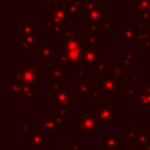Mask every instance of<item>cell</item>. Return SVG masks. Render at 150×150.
Masks as SVG:
<instances>
[{
  "label": "cell",
  "mask_w": 150,
  "mask_h": 150,
  "mask_svg": "<svg viewBox=\"0 0 150 150\" xmlns=\"http://www.w3.org/2000/svg\"><path fill=\"white\" fill-rule=\"evenodd\" d=\"M95 86L101 91L102 97H117L123 89V80H118L107 73L95 83Z\"/></svg>",
  "instance_id": "cell-1"
},
{
  "label": "cell",
  "mask_w": 150,
  "mask_h": 150,
  "mask_svg": "<svg viewBox=\"0 0 150 150\" xmlns=\"http://www.w3.org/2000/svg\"><path fill=\"white\" fill-rule=\"evenodd\" d=\"M101 127H102V123L97 120L96 115L82 112L79 116V118L74 121V128L80 130L81 135H84V134L95 135L96 131L101 129Z\"/></svg>",
  "instance_id": "cell-2"
},
{
  "label": "cell",
  "mask_w": 150,
  "mask_h": 150,
  "mask_svg": "<svg viewBox=\"0 0 150 150\" xmlns=\"http://www.w3.org/2000/svg\"><path fill=\"white\" fill-rule=\"evenodd\" d=\"M118 109L114 108L110 103H96L95 115L102 124H116Z\"/></svg>",
  "instance_id": "cell-3"
},
{
  "label": "cell",
  "mask_w": 150,
  "mask_h": 150,
  "mask_svg": "<svg viewBox=\"0 0 150 150\" xmlns=\"http://www.w3.org/2000/svg\"><path fill=\"white\" fill-rule=\"evenodd\" d=\"M64 69L63 66L54 67L48 66V91L54 93L56 89L61 88L64 83Z\"/></svg>",
  "instance_id": "cell-4"
},
{
  "label": "cell",
  "mask_w": 150,
  "mask_h": 150,
  "mask_svg": "<svg viewBox=\"0 0 150 150\" xmlns=\"http://www.w3.org/2000/svg\"><path fill=\"white\" fill-rule=\"evenodd\" d=\"M124 139L134 141V144L144 148L150 143V130H137V129H124L122 132Z\"/></svg>",
  "instance_id": "cell-5"
},
{
  "label": "cell",
  "mask_w": 150,
  "mask_h": 150,
  "mask_svg": "<svg viewBox=\"0 0 150 150\" xmlns=\"http://www.w3.org/2000/svg\"><path fill=\"white\" fill-rule=\"evenodd\" d=\"M27 145L32 146V150H42L48 144V134L41 129H33L26 139Z\"/></svg>",
  "instance_id": "cell-6"
},
{
  "label": "cell",
  "mask_w": 150,
  "mask_h": 150,
  "mask_svg": "<svg viewBox=\"0 0 150 150\" xmlns=\"http://www.w3.org/2000/svg\"><path fill=\"white\" fill-rule=\"evenodd\" d=\"M134 102L138 104L139 108H150V82L142 81L138 84V90L132 97Z\"/></svg>",
  "instance_id": "cell-7"
},
{
  "label": "cell",
  "mask_w": 150,
  "mask_h": 150,
  "mask_svg": "<svg viewBox=\"0 0 150 150\" xmlns=\"http://www.w3.org/2000/svg\"><path fill=\"white\" fill-rule=\"evenodd\" d=\"M118 38L122 39L123 43H137L138 41V25L124 23L118 29Z\"/></svg>",
  "instance_id": "cell-8"
},
{
  "label": "cell",
  "mask_w": 150,
  "mask_h": 150,
  "mask_svg": "<svg viewBox=\"0 0 150 150\" xmlns=\"http://www.w3.org/2000/svg\"><path fill=\"white\" fill-rule=\"evenodd\" d=\"M20 75L21 79L25 83L27 84H38V82H41L43 76H42V71L39 70L35 66H26L22 67L20 69Z\"/></svg>",
  "instance_id": "cell-9"
},
{
  "label": "cell",
  "mask_w": 150,
  "mask_h": 150,
  "mask_svg": "<svg viewBox=\"0 0 150 150\" xmlns=\"http://www.w3.org/2000/svg\"><path fill=\"white\" fill-rule=\"evenodd\" d=\"M74 101H75V91L73 93L70 88L67 86H62L61 88L54 91V105L68 107Z\"/></svg>",
  "instance_id": "cell-10"
},
{
  "label": "cell",
  "mask_w": 150,
  "mask_h": 150,
  "mask_svg": "<svg viewBox=\"0 0 150 150\" xmlns=\"http://www.w3.org/2000/svg\"><path fill=\"white\" fill-rule=\"evenodd\" d=\"M123 135L101 136V150H123Z\"/></svg>",
  "instance_id": "cell-11"
},
{
  "label": "cell",
  "mask_w": 150,
  "mask_h": 150,
  "mask_svg": "<svg viewBox=\"0 0 150 150\" xmlns=\"http://www.w3.org/2000/svg\"><path fill=\"white\" fill-rule=\"evenodd\" d=\"M100 55H101V50L96 49V47H89L86 46L84 52H83V56L80 63H86V64H96L100 60Z\"/></svg>",
  "instance_id": "cell-12"
},
{
  "label": "cell",
  "mask_w": 150,
  "mask_h": 150,
  "mask_svg": "<svg viewBox=\"0 0 150 150\" xmlns=\"http://www.w3.org/2000/svg\"><path fill=\"white\" fill-rule=\"evenodd\" d=\"M128 71V67L125 66V63L123 61H112L111 66L108 67V74L115 76L118 80H123V76L127 75Z\"/></svg>",
  "instance_id": "cell-13"
},
{
  "label": "cell",
  "mask_w": 150,
  "mask_h": 150,
  "mask_svg": "<svg viewBox=\"0 0 150 150\" xmlns=\"http://www.w3.org/2000/svg\"><path fill=\"white\" fill-rule=\"evenodd\" d=\"M38 96V89L33 84H27L22 82L21 84V97L20 100L23 103H30Z\"/></svg>",
  "instance_id": "cell-14"
},
{
  "label": "cell",
  "mask_w": 150,
  "mask_h": 150,
  "mask_svg": "<svg viewBox=\"0 0 150 150\" xmlns=\"http://www.w3.org/2000/svg\"><path fill=\"white\" fill-rule=\"evenodd\" d=\"M38 128L46 131L48 135H57L60 128L56 125V123L47 116V118H39L38 120Z\"/></svg>",
  "instance_id": "cell-15"
},
{
  "label": "cell",
  "mask_w": 150,
  "mask_h": 150,
  "mask_svg": "<svg viewBox=\"0 0 150 150\" xmlns=\"http://www.w3.org/2000/svg\"><path fill=\"white\" fill-rule=\"evenodd\" d=\"M36 59L38 60H53L54 46L53 45H36Z\"/></svg>",
  "instance_id": "cell-16"
},
{
  "label": "cell",
  "mask_w": 150,
  "mask_h": 150,
  "mask_svg": "<svg viewBox=\"0 0 150 150\" xmlns=\"http://www.w3.org/2000/svg\"><path fill=\"white\" fill-rule=\"evenodd\" d=\"M74 88H75V93H79L81 97H89L93 86L89 81L84 79H80L74 83Z\"/></svg>",
  "instance_id": "cell-17"
},
{
  "label": "cell",
  "mask_w": 150,
  "mask_h": 150,
  "mask_svg": "<svg viewBox=\"0 0 150 150\" xmlns=\"http://www.w3.org/2000/svg\"><path fill=\"white\" fill-rule=\"evenodd\" d=\"M35 46H36V35H28V36H23L21 43L16 45V49H19L22 54H26L28 49L35 48Z\"/></svg>",
  "instance_id": "cell-18"
},
{
  "label": "cell",
  "mask_w": 150,
  "mask_h": 150,
  "mask_svg": "<svg viewBox=\"0 0 150 150\" xmlns=\"http://www.w3.org/2000/svg\"><path fill=\"white\" fill-rule=\"evenodd\" d=\"M21 84L22 82H15V81H7L6 82V91L9 93L11 97H21Z\"/></svg>",
  "instance_id": "cell-19"
},
{
  "label": "cell",
  "mask_w": 150,
  "mask_h": 150,
  "mask_svg": "<svg viewBox=\"0 0 150 150\" xmlns=\"http://www.w3.org/2000/svg\"><path fill=\"white\" fill-rule=\"evenodd\" d=\"M18 33L22 34V36H28V35H35L36 33V25L34 22H29V23H25L23 26H21L20 28L16 29Z\"/></svg>",
  "instance_id": "cell-20"
},
{
  "label": "cell",
  "mask_w": 150,
  "mask_h": 150,
  "mask_svg": "<svg viewBox=\"0 0 150 150\" xmlns=\"http://www.w3.org/2000/svg\"><path fill=\"white\" fill-rule=\"evenodd\" d=\"M30 124H32V118H22L21 122L16 124V129H19L22 135H28L33 130Z\"/></svg>",
  "instance_id": "cell-21"
},
{
  "label": "cell",
  "mask_w": 150,
  "mask_h": 150,
  "mask_svg": "<svg viewBox=\"0 0 150 150\" xmlns=\"http://www.w3.org/2000/svg\"><path fill=\"white\" fill-rule=\"evenodd\" d=\"M135 12H149L150 11V1L149 0H137L134 5Z\"/></svg>",
  "instance_id": "cell-22"
},
{
  "label": "cell",
  "mask_w": 150,
  "mask_h": 150,
  "mask_svg": "<svg viewBox=\"0 0 150 150\" xmlns=\"http://www.w3.org/2000/svg\"><path fill=\"white\" fill-rule=\"evenodd\" d=\"M138 59V55H134L132 50L131 49H124L123 50V62L125 63L127 67H129L134 60H137Z\"/></svg>",
  "instance_id": "cell-23"
},
{
  "label": "cell",
  "mask_w": 150,
  "mask_h": 150,
  "mask_svg": "<svg viewBox=\"0 0 150 150\" xmlns=\"http://www.w3.org/2000/svg\"><path fill=\"white\" fill-rule=\"evenodd\" d=\"M64 7L67 8L69 15H71V16H80V12L82 11L79 8V5L76 2H67V4H64Z\"/></svg>",
  "instance_id": "cell-24"
},
{
  "label": "cell",
  "mask_w": 150,
  "mask_h": 150,
  "mask_svg": "<svg viewBox=\"0 0 150 150\" xmlns=\"http://www.w3.org/2000/svg\"><path fill=\"white\" fill-rule=\"evenodd\" d=\"M108 64L105 60H98V62L96 63V75L97 76H103L104 74H107L108 71Z\"/></svg>",
  "instance_id": "cell-25"
},
{
  "label": "cell",
  "mask_w": 150,
  "mask_h": 150,
  "mask_svg": "<svg viewBox=\"0 0 150 150\" xmlns=\"http://www.w3.org/2000/svg\"><path fill=\"white\" fill-rule=\"evenodd\" d=\"M103 97H102V95H101V91L96 88V86H94L93 88H91V91H90V94H89V100L93 102V103H98V102H101V100H102Z\"/></svg>",
  "instance_id": "cell-26"
},
{
  "label": "cell",
  "mask_w": 150,
  "mask_h": 150,
  "mask_svg": "<svg viewBox=\"0 0 150 150\" xmlns=\"http://www.w3.org/2000/svg\"><path fill=\"white\" fill-rule=\"evenodd\" d=\"M53 109H54V112H55V114H57L59 116L63 117L64 120H66V118L68 120V118L70 117V115H69V112H68V107H66V105H54Z\"/></svg>",
  "instance_id": "cell-27"
},
{
  "label": "cell",
  "mask_w": 150,
  "mask_h": 150,
  "mask_svg": "<svg viewBox=\"0 0 150 150\" xmlns=\"http://www.w3.org/2000/svg\"><path fill=\"white\" fill-rule=\"evenodd\" d=\"M137 90H138V87H132V86H130V87H123L122 95H123V97H134L136 95Z\"/></svg>",
  "instance_id": "cell-28"
},
{
  "label": "cell",
  "mask_w": 150,
  "mask_h": 150,
  "mask_svg": "<svg viewBox=\"0 0 150 150\" xmlns=\"http://www.w3.org/2000/svg\"><path fill=\"white\" fill-rule=\"evenodd\" d=\"M98 29L101 33H110L111 30V23H110V19L105 18L100 25H98Z\"/></svg>",
  "instance_id": "cell-29"
},
{
  "label": "cell",
  "mask_w": 150,
  "mask_h": 150,
  "mask_svg": "<svg viewBox=\"0 0 150 150\" xmlns=\"http://www.w3.org/2000/svg\"><path fill=\"white\" fill-rule=\"evenodd\" d=\"M48 117H49V118H52V120L56 123V125H57L60 129H63V128H64V123H63L64 118H63V117L59 116V115H57V114H55V112H50V114H48Z\"/></svg>",
  "instance_id": "cell-30"
},
{
  "label": "cell",
  "mask_w": 150,
  "mask_h": 150,
  "mask_svg": "<svg viewBox=\"0 0 150 150\" xmlns=\"http://www.w3.org/2000/svg\"><path fill=\"white\" fill-rule=\"evenodd\" d=\"M138 48L139 49H145V48H149L150 49V33L146 35V36H144L143 39H141L139 41H138Z\"/></svg>",
  "instance_id": "cell-31"
},
{
  "label": "cell",
  "mask_w": 150,
  "mask_h": 150,
  "mask_svg": "<svg viewBox=\"0 0 150 150\" xmlns=\"http://www.w3.org/2000/svg\"><path fill=\"white\" fill-rule=\"evenodd\" d=\"M139 20H141V22H143V23H149V22H150V11H149V12H143V13H141Z\"/></svg>",
  "instance_id": "cell-32"
},
{
  "label": "cell",
  "mask_w": 150,
  "mask_h": 150,
  "mask_svg": "<svg viewBox=\"0 0 150 150\" xmlns=\"http://www.w3.org/2000/svg\"><path fill=\"white\" fill-rule=\"evenodd\" d=\"M138 71L137 70H135V71H127V75H129V79H130V81L131 82H137L138 81Z\"/></svg>",
  "instance_id": "cell-33"
},
{
  "label": "cell",
  "mask_w": 150,
  "mask_h": 150,
  "mask_svg": "<svg viewBox=\"0 0 150 150\" xmlns=\"http://www.w3.org/2000/svg\"><path fill=\"white\" fill-rule=\"evenodd\" d=\"M69 146H70V150H80V141L79 139H70Z\"/></svg>",
  "instance_id": "cell-34"
},
{
  "label": "cell",
  "mask_w": 150,
  "mask_h": 150,
  "mask_svg": "<svg viewBox=\"0 0 150 150\" xmlns=\"http://www.w3.org/2000/svg\"><path fill=\"white\" fill-rule=\"evenodd\" d=\"M128 150H144V149L141 148V146H138V145H136V144H130L128 146Z\"/></svg>",
  "instance_id": "cell-35"
},
{
  "label": "cell",
  "mask_w": 150,
  "mask_h": 150,
  "mask_svg": "<svg viewBox=\"0 0 150 150\" xmlns=\"http://www.w3.org/2000/svg\"><path fill=\"white\" fill-rule=\"evenodd\" d=\"M48 2H49V7H52V6H56V5H59V2L61 1V0H47Z\"/></svg>",
  "instance_id": "cell-36"
},
{
  "label": "cell",
  "mask_w": 150,
  "mask_h": 150,
  "mask_svg": "<svg viewBox=\"0 0 150 150\" xmlns=\"http://www.w3.org/2000/svg\"><path fill=\"white\" fill-rule=\"evenodd\" d=\"M86 150H91V148H90V145H86Z\"/></svg>",
  "instance_id": "cell-37"
},
{
  "label": "cell",
  "mask_w": 150,
  "mask_h": 150,
  "mask_svg": "<svg viewBox=\"0 0 150 150\" xmlns=\"http://www.w3.org/2000/svg\"><path fill=\"white\" fill-rule=\"evenodd\" d=\"M149 127H150V121H149Z\"/></svg>",
  "instance_id": "cell-38"
},
{
  "label": "cell",
  "mask_w": 150,
  "mask_h": 150,
  "mask_svg": "<svg viewBox=\"0 0 150 150\" xmlns=\"http://www.w3.org/2000/svg\"><path fill=\"white\" fill-rule=\"evenodd\" d=\"M149 1H150V0H149Z\"/></svg>",
  "instance_id": "cell-39"
},
{
  "label": "cell",
  "mask_w": 150,
  "mask_h": 150,
  "mask_svg": "<svg viewBox=\"0 0 150 150\" xmlns=\"http://www.w3.org/2000/svg\"><path fill=\"white\" fill-rule=\"evenodd\" d=\"M132 1H134V0H132Z\"/></svg>",
  "instance_id": "cell-40"
}]
</instances>
